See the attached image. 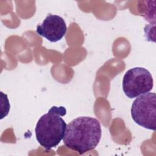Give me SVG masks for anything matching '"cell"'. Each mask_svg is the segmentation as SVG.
I'll use <instances>...</instances> for the list:
<instances>
[{
    "instance_id": "cell-1",
    "label": "cell",
    "mask_w": 156,
    "mask_h": 156,
    "mask_svg": "<svg viewBox=\"0 0 156 156\" xmlns=\"http://www.w3.org/2000/svg\"><path fill=\"white\" fill-rule=\"evenodd\" d=\"M102 130L99 121L90 116H80L66 126L63 138L65 145L80 155L94 149L99 143Z\"/></svg>"
},
{
    "instance_id": "cell-2",
    "label": "cell",
    "mask_w": 156,
    "mask_h": 156,
    "mask_svg": "<svg viewBox=\"0 0 156 156\" xmlns=\"http://www.w3.org/2000/svg\"><path fill=\"white\" fill-rule=\"evenodd\" d=\"M66 113L63 106H52L38 119L35 129L36 138L46 151L56 147L63 140L67 125L62 116Z\"/></svg>"
},
{
    "instance_id": "cell-3",
    "label": "cell",
    "mask_w": 156,
    "mask_h": 156,
    "mask_svg": "<svg viewBox=\"0 0 156 156\" xmlns=\"http://www.w3.org/2000/svg\"><path fill=\"white\" fill-rule=\"evenodd\" d=\"M131 116L139 126L152 130L156 129V95L147 92L136 97L131 107Z\"/></svg>"
},
{
    "instance_id": "cell-4",
    "label": "cell",
    "mask_w": 156,
    "mask_h": 156,
    "mask_svg": "<svg viewBox=\"0 0 156 156\" xmlns=\"http://www.w3.org/2000/svg\"><path fill=\"white\" fill-rule=\"evenodd\" d=\"M153 85L154 80L151 74L142 67H135L129 69L122 79L123 91L130 99L149 92Z\"/></svg>"
},
{
    "instance_id": "cell-5",
    "label": "cell",
    "mask_w": 156,
    "mask_h": 156,
    "mask_svg": "<svg viewBox=\"0 0 156 156\" xmlns=\"http://www.w3.org/2000/svg\"><path fill=\"white\" fill-rule=\"evenodd\" d=\"M67 27L63 18L48 14L41 24L37 26V33L51 42L60 40L66 34Z\"/></svg>"
}]
</instances>
